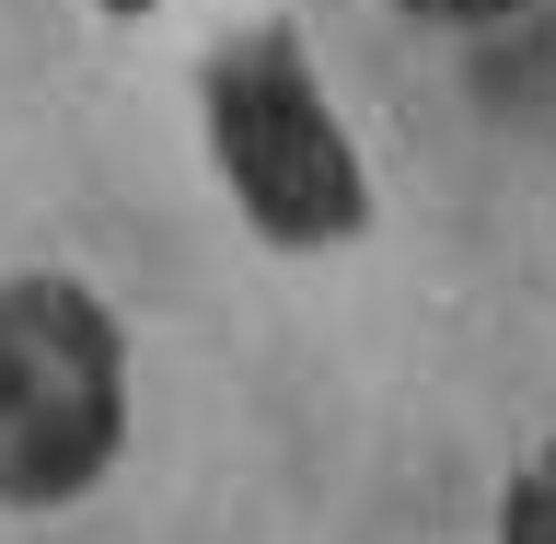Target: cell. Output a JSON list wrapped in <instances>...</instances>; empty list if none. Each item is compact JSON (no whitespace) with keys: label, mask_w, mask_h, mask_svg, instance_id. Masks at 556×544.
<instances>
[{"label":"cell","mask_w":556,"mask_h":544,"mask_svg":"<svg viewBox=\"0 0 556 544\" xmlns=\"http://www.w3.org/2000/svg\"><path fill=\"white\" fill-rule=\"evenodd\" d=\"M417 12H452V24H476V12H510V0H417Z\"/></svg>","instance_id":"277c9868"},{"label":"cell","mask_w":556,"mask_h":544,"mask_svg":"<svg viewBox=\"0 0 556 544\" xmlns=\"http://www.w3.org/2000/svg\"><path fill=\"white\" fill-rule=\"evenodd\" d=\"M208 128H220V163H232L243 208L278 243H337L359 220V163H348V139H337V116H325V93H313V69H302L290 35L220 47Z\"/></svg>","instance_id":"7a4b0ae2"},{"label":"cell","mask_w":556,"mask_h":544,"mask_svg":"<svg viewBox=\"0 0 556 544\" xmlns=\"http://www.w3.org/2000/svg\"><path fill=\"white\" fill-rule=\"evenodd\" d=\"M498 544H556V452L510 486V521H498Z\"/></svg>","instance_id":"3957f363"},{"label":"cell","mask_w":556,"mask_h":544,"mask_svg":"<svg viewBox=\"0 0 556 544\" xmlns=\"http://www.w3.org/2000/svg\"><path fill=\"white\" fill-rule=\"evenodd\" d=\"M116 12H139V0H116Z\"/></svg>","instance_id":"5b68a950"},{"label":"cell","mask_w":556,"mask_h":544,"mask_svg":"<svg viewBox=\"0 0 556 544\" xmlns=\"http://www.w3.org/2000/svg\"><path fill=\"white\" fill-rule=\"evenodd\" d=\"M116 452V325L70 278H0V498H70Z\"/></svg>","instance_id":"6da1fadb"}]
</instances>
